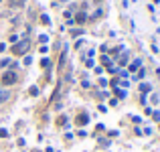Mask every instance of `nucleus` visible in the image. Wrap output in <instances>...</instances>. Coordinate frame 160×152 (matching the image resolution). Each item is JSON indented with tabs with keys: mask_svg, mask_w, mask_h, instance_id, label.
<instances>
[{
	"mask_svg": "<svg viewBox=\"0 0 160 152\" xmlns=\"http://www.w3.org/2000/svg\"><path fill=\"white\" fill-rule=\"evenodd\" d=\"M138 65H140V61H134L132 65H130V71H136V69H138Z\"/></svg>",
	"mask_w": 160,
	"mask_h": 152,
	"instance_id": "obj_5",
	"label": "nucleus"
},
{
	"mask_svg": "<svg viewBox=\"0 0 160 152\" xmlns=\"http://www.w3.org/2000/svg\"><path fill=\"white\" fill-rule=\"evenodd\" d=\"M128 63V55H122L120 57V65H126Z\"/></svg>",
	"mask_w": 160,
	"mask_h": 152,
	"instance_id": "obj_6",
	"label": "nucleus"
},
{
	"mask_svg": "<svg viewBox=\"0 0 160 152\" xmlns=\"http://www.w3.org/2000/svg\"><path fill=\"white\" fill-rule=\"evenodd\" d=\"M101 63H103V65H109V57H106V55H103V57H101Z\"/></svg>",
	"mask_w": 160,
	"mask_h": 152,
	"instance_id": "obj_8",
	"label": "nucleus"
},
{
	"mask_svg": "<svg viewBox=\"0 0 160 152\" xmlns=\"http://www.w3.org/2000/svg\"><path fill=\"white\" fill-rule=\"evenodd\" d=\"M4 99H8V93L6 91H0V101H4Z\"/></svg>",
	"mask_w": 160,
	"mask_h": 152,
	"instance_id": "obj_7",
	"label": "nucleus"
},
{
	"mask_svg": "<svg viewBox=\"0 0 160 152\" xmlns=\"http://www.w3.org/2000/svg\"><path fill=\"white\" fill-rule=\"evenodd\" d=\"M140 89H142V91H144V93H148V91H150V85H142Z\"/></svg>",
	"mask_w": 160,
	"mask_h": 152,
	"instance_id": "obj_9",
	"label": "nucleus"
},
{
	"mask_svg": "<svg viewBox=\"0 0 160 152\" xmlns=\"http://www.w3.org/2000/svg\"><path fill=\"white\" fill-rule=\"evenodd\" d=\"M6 136H8L6 130H0V138H6Z\"/></svg>",
	"mask_w": 160,
	"mask_h": 152,
	"instance_id": "obj_10",
	"label": "nucleus"
},
{
	"mask_svg": "<svg viewBox=\"0 0 160 152\" xmlns=\"http://www.w3.org/2000/svg\"><path fill=\"white\" fill-rule=\"evenodd\" d=\"M75 122H77V126H85L87 122H89V118H87V114H81V116H77Z\"/></svg>",
	"mask_w": 160,
	"mask_h": 152,
	"instance_id": "obj_3",
	"label": "nucleus"
},
{
	"mask_svg": "<svg viewBox=\"0 0 160 152\" xmlns=\"http://www.w3.org/2000/svg\"><path fill=\"white\" fill-rule=\"evenodd\" d=\"M28 47H31V41L24 39V41H20V43H16V45L12 47V53H14V55H24Z\"/></svg>",
	"mask_w": 160,
	"mask_h": 152,
	"instance_id": "obj_1",
	"label": "nucleus"
},
{
	"mask_svg": "<svg viewBox=\"0 0 160 152\" xmlns=\"http://www.w3.org/2000/svg\"><path fill=\"white\" fill-rule=\"evenodd\" d=\"M85 18H87V16H85V12H79L77 16H75V20H77V22H85Z\"/></svg>",
	"mask_w": 160,
	"mask_h": 152,
	"instance_id": "obj_4",
	"label": "nucleus"
},
{
	"mask_svg": "<svg viewBox=\"0 0 160 152\" xmlns=\"http://www.w3.org/2000/svg\"><path fill=\"white\" fill-rule=\"evenodd\" d=\"M0 81H2V85H12L14 81H16V75H14V71H6Z\"/></svg>",
	"mask_w": 160,
	"mask_h": 152,
	"instance_id": "obj_2",
	"label": "nucleus"
}]
</instances>
